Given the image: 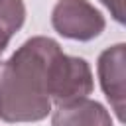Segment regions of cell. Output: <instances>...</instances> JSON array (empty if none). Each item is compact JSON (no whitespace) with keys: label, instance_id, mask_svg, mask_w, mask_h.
<instances>
[{"label":"cell","instance_id":"cell-6","mask_svg":"<svg viewBox=\"0 0 126 126\" xmlns=\"http://www.w3.org/2000/svg\"><path fill=\"white\" fill-rule=\"evenodd\" d=\"M26 22L24 0H0V61L16 32L22 30Z\"/></svg>","mask_w":126,"mask_h":126},{"label":"cell","instance_id":"cell-4","mask_svg":"<svg viewBox=\"0 0 126 126\" xmlns=\"http://www.w3.org/2000/svg\"><path fill=\"white\" fill-rule=\"evenodd\" d=\"M96 73L100 89L116 114L118 122H124L126 100V45L114 43L106 47L96 59Z\"/></svg>","mask_w":126,"mask_h":126},{"label":"cell","instance_id":"cell-3","mask_svg":"<svg viewBox=\"0 0 126 126\" xmlns=\"http://www.w3.org/2000/svg\"><path fill=\"white\" fill-rule=\"evenodd\" d=\"M94 89V79L87 59L59 53L51 69V102L53 106L89 96Z\"/></svg>","mask_w":126,"mask_h":126},{"label":"cell","instance_id":"cell-2","mask_svg":"<svg viewBox=\"0 0 126 126\" xmlns=\"http://www.w3.org/2000/svg\"><path fill=\"white\" fill-rule=\"evenodd\" d=\"M51 28L65 39L91 41L104 32L106 20L89 0H57L51 8Z\"/></svg>","mask_w":126,"mask_h":126},{"label":"cell","instance_id":"cell-1","mask_svg":"<svg viewBox=\"0 0 126 126\" xmlns=\"http://www.w3.org/2000/svg\"><path fill=\"white\" fill-rule=\"evenodd\" d=\"M61 51L53 37L33 35L0 61V118L4 122H39L51 114V69Z\"/></svg>","mask_w":126,"mask_h":126},{"label":"cell","instance_id":"cell-7","mask_svg":"<svg viewBox=\"0 0 126 126\" xmlns=\"http://www.w3.org/2000/svg\"><path fill=\"white\" fill-rule=\"evenodd\" d=\"M98 2L110 12V16L118 24H124V0H98Z\"/></svg>","mask_w":126,"mask_h":126},{"label":"cell","instance_id":"cell-5","mask_svg":"<svg viewBox=\"0 0 126 126\" xmlns=\"http://www.w3.org/2000/svg\"><path fill=\"white\" fill-rule=\"evenodd\" d=\"M51 126H114L104 104L89 96L51 108Z\"/></svg>","mask_w":126,"mask_h":126}]
</instances>
